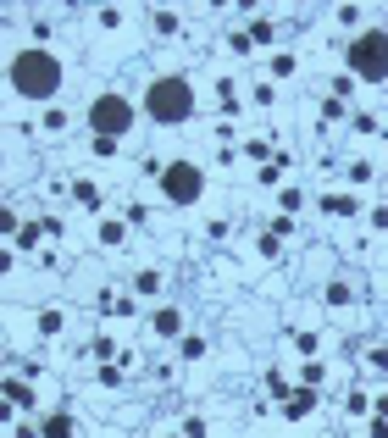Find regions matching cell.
<instances>
[{"instance_id": "1", "label": "cell", "mask_w": 388, "mask_h": 438, "mask_svg": "<svg viewBox=\"0 0 388 438\" xmlns=\"http://www.w3.org/2000/svg\"><path fill=\"white\" fill-rule=\"evenodd\" d=\"M62 56L56 50H39V45H22L17 56H11V67H6V83H11V94H22V100H34V106H50L56 94H62Z\"/></svg>"}, {"instance_id": "16", "label": "cell", "mask_w": 388, "mask_h": 438, "mask_svg": "<svg viewBox=\"0 0 388 438\" xmlns=\"http://www.w3.org/2000/svg\"><path fill=\"white\" fill-rule=\"evenodd\" d=\"M294 73V56H272V78H289Z\"/></svg>"}, {"instance_id": "14", "label": "cell", "mask_w": 388, "mask_h": 438, "mask_svg": "<svg viewBox=\"0 0 388 438\" xmlns=\"http://www.w3.org/2000/svg\"><path fill=\"white\" fill-rule=\"evenodd\" d=\"M134 289H139V294H155V289H161V272H139V278H134Z\"/></svg>"}, {"instance_id": "15", "label": "cell", "mask_w": 388, "mask_h": 438, "mask_svg": "<svg viewBox=\"0 0 388 438\" xmlns=\"http://www.w3.org/2000/svg\"><path fill=\"white\" fill-rule=\"evenodd\" d=\"M100 244H122V222H100Z\"/></svg>"}, {"instance_id": "2", "label": "cell", "mask_w": 388, "mask_h": 438, "mask_svg": "<svg viewBox=\"0 0 388 438\" xmlns=\"http://www.w3.org/2000/svg\"><path fill=\"white\" fill-rule=\"evenodd\" d=\"M194 106H200V94H194V83L183 73H161L145 83V117L161 122V128H183L194 117Z\"/></svg>"}, {"instance_id": "8", "label": "cell", "mask_w": 388, "mask_h": 438, "mask_svg": "<svg viewBox=\"0 0 388 438\" xmlns=\"http://www.w3.org/2000/svg\"><path fill=\"white\" fill-rule=\"evenodd\" d=\"M45 438H73V416L67 411H56V416H45V428H39Z\"/></svg>"}, {"instance_id": "3", "label": "cell", "mask_w": 388, "mask_h": 438, "mask_svg": "<svg viewBox=\"0 0 388 438\" xmlns=\"http://www.w3.org/2000/svg\"><path fill=\"white\" fill-rule=\"evenodd\" d=\"M83 122H89V134L94 139H128L134 134V122H139V106L122 94V89H100L94 100H89V111H83Z\"/></svg>"}, {"instance_id": "9", "label": "cell", "mask_w": 388, "mask_h": 438, "mask_svg": "<svg viewBox=\"0 0 388 438\" xmlns=\"http://www.w3.org/2000/svg\"><path fill=\"white\" fill-rule=\"evenodd\" d=\"M62 327H67V316H62V305H45V316H39V333H45V339H56Z\"/></svg>"}, {"instance_id": "10", "label": "cell", "mask_w": 388, "mask_h": 438, "mask_svg": "<svg viewBox=\"0 0 388 438\" xmlns=\"http://www.w3.org/2000/svg\"><path fill=\"white\" fill-rule=\"evenodd\" d=\"M6 405H22V411H28V405H34V388L17 383V377H6Z\"/></svg>"}, {"instance_id": "13", "label": "cell", "mask_w": 388, "mask_h": 438, "mask_svg": "<svg viewBox=\"0 0 388 438\" xmlns=\"http://www.w3.org/2000/svg\"><path fill=\"white\" fill-rule=\"evenodd\" d=\"M73 195H78V200H83V206H100V189H94L89 178H78V183H73Z\"/></svg>"}, {"instance_id": "20", "label": "cell", "mask_w": 388, "mask_h": 438, "mask_svg": "<svg viewBox=\"0 0 388 438\" xmlns=\"http://www.w3.org/2000/svg\"><path fill=\"white\" fill-rule=\"evenodd\" d=\"M62 6H73V0H62Z\"/></svg>"}, {"instance_id": "6", "label": "cell", "mask_w": 388, "mask_h": 438, "mask_svg": "<svg viewBox=\"0 0 388 438\" xmlns=\"http://www.w3.org/2000/svg\"><path fill=\"white\" fill-rule=\"evenodd\" d=\"M272 400H278V411L289 422H300V416L316 411V388H283V377H272Z\"/></svg>"}, {"instance_id": "5", "label": "cell", "mask_w": 388, "mask_h": 438, "mask_svg": "<svg viewBox=\"0 0 388 438\" xmlns=\"http://www.w3.org/2000/svg\"><path fill=\"white\" fill-rule=\"evenodd\" d=\"M155 189H161L166 206L189 211V206H200V195H206V172H200V161H166L161 178H155Z\"/></svg>"}, {"instance_id": "19", "label": "cell", "mask_w": 388, "mask_h": 438, "mask_svg": "<svg viewBox=\"0 0 388 438\" xmlns=\"http://www.w3.org/2000/svg\"><path fill=\"white\" fill-rule=\"evenodd\" d=\"M378 416H388V394H383V400H378Z\"/></svg>"}, {"instance_id": "11", "label": "cell", "mask_w": 388, "mask_h": 438, "mask_svg": "<svg viewBox=\"0 0 388 438\" xmlns=\"http://www.w3.org/2000/svg\"><path fill=\"white\" fill-rule=\"evenodd\" d=\"M322 211H327V217H355V200H350V195H327Z\"/></svg>"}, {"instance_id": "17", "label": "cell", "mask_w": 388, "mask_h": 438, "mask_svg": "<svg viewBox=\"0 0 388 438\" xmlns=\"http://www.w3.org/2000/svg\"><path fill=\"white\" fill-rule=\"evenodd\" d=\"M183 438H206V422H200V416H189V422H183Z\"/></svg>"}, {"instance_id": "18", "label": "cell", "mask_w": 388, "mask_h": 438, "mask_svg": "<svg viewBox=\"0 0 388 438\" xmlns=\"http://www.w3.org/2000/svg\"><path fill=\"white\" fill-rule=\"evenodd\" d=\"M372 438H388V422H372Z\"/></svg>"}, {"instance_id": "4", "label": "cell", "mask_w": 388, "mask_h": 438, "mask_svg": "<svg viewBox=\"0 0 388 438\" xmlns=\"http://www.w3.org/2000/svg\"><path fill=\"white\" fill-rule=\"evenodd\" d=\"M344 62L361 83H388V28H361L344 45Z\"/></svg>"}, {"instance_id": "7", "label": "cell", "mask_w": 388, "mask_h": 438, "mask_svg": "<svg viewBox=\"0 0 388 438\" xmlns=\"http://www.w3.org/2000/svg\"><path fill=\"white\" fill-rule=\"evenodd\" d=\"M150 327H155V339H178V333H183V311H178V305H161L150 316Z\"/></svg>"}, {"instance_id": "12", "label": "cell", "mask_w": 388, "mask_h": 438, "mask_svg": "<svg viewBox=\"0 0 388 438\" xmlns=\"http://www.w3.org/2000/svg\"><path fill=\"white\" fill-rule=\"evenodd\" d=\"M39 233H45V222H39V227H17V239H11V244H22V250H39Z\"/></svg>"}]
</instances>
